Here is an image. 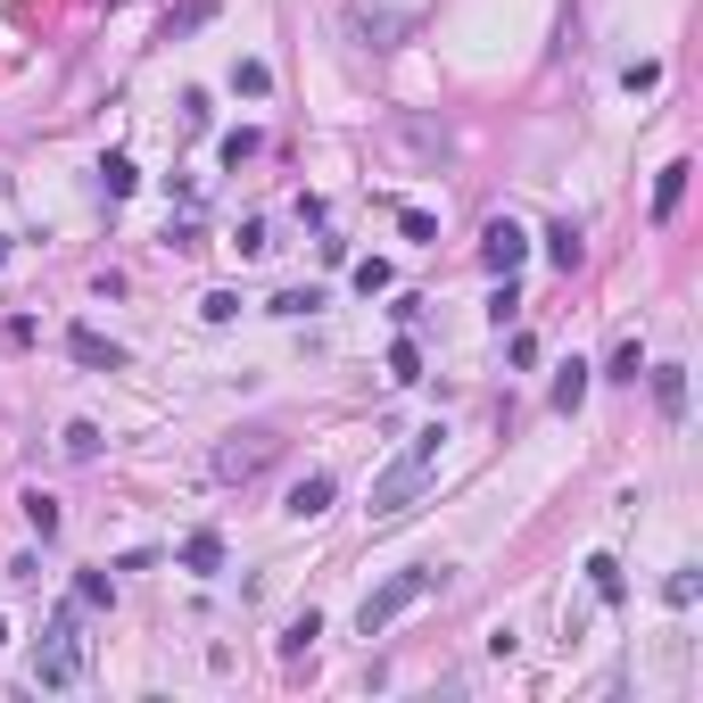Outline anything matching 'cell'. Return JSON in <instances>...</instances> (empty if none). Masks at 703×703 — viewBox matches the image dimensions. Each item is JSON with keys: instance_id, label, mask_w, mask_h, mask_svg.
Segmentation results:
<instances>
[{"instance_id": "cell-28", "label": "cell", "mask_w": 703, "mask_h": 703, "mask_svg": "<svg viewBox=\"0 0 703 703\" xmlns=\"http://www.w3.org/2000/svg\"><path fill=\"white\" fill-rule=\"evenodd\" d=\"M514 315H521V290H514V274H505V290L488 298V323H497V332H505V323H514Z\"/></svg>"}, {"instance_id": "cell-17", "label": "cell", "mask_w": 703, "mask_h": 703, "mask_svg": "<svg viewBox=\"0 0 703 703\" xmlns=\"http://www.w3.org/2000/svg\"><path fill=\"white\" fill-rule=\"evenodd\" d=\"M389 381H397V389L423 381V348H414V339H397V348H389Z\"/></svg>"}, {"instance_id": "cell-24", "label": "cell", "mask_w": 703, "mask_h": 703, "mask_svg": "<svg viewBox=\"0 0 703 703\" xmlns=\"http://www.w3.org/2000/svg\"><path fill=\"white\" fill-rule=\"evenodd\" d=\"M232 249H241V257H265V249H274V232H265V216H249L241 232H232Z\"/></svg>"}, {"instance_id": "cell-31", "label": "cell", "mask_w": 703, "mask_h": 703, "mask_svg": "<svg viewBox=\"0 0 703 703\" xmlns=\"http://www.w3.org/2000/svg\"><path fill=\"white\" fill-rule=\"evenodd\" d=\"M257 158V132H223V166H249Z\"/></svg>"}, {"instance_id": "cell-5", "label": "cell", "mask_w": 703, "mask_h": 703, "mask_svg": "<svg viewBox=\"0 0 703 703\" xmlns=\"http://www.w3.org/2000/svg\"><path fill=\"white\" fill-rule=\"evenodd\" d=\"M348 34L365 42V50H397V42L414 34L406 9H372V0H348Z\"/></svg>"}, {"instance_id": "cell-1", "label": "cell", "mask_w": 703, "mask_h": 703, "mask_svg": "<svg viewBox=\"0 0 703 703\" xmlns=\"http://www.w3.org/2000/svg\"><path fill=\"white\" fill-rule=\"evenodd\" d=\"M439 447H447V430H439V423L414 430V439L381 463V481H372V505H365V514H372V521H406L414 505H423V488L439 481Z\"/></svg>"}, {"instance_id": "cell-18", "label": "cell", "mask_w": 703, "mask_h": 703, "mask_svg": "<svg viewBox=\"0 0 703 703\" xmlns=\"http://www.w3.org/2000/svg\"><path fill=\"white\" fill-rule=\"evenodd\" d=\"M604 372H612V381H637V372H646V348H637V332L612 348V365H604Z\"/></svg>"}, {"instance_id": "cell-15", "label": "cell", "mask_w": 703, "mask_h": 703, "mask_svg": "<svg viewBox=\"0 0 703 703\" xmlns=\"http://www.w3.org/2000/svg\"><path fill=\"white\" fill-rule=\"evenodd\" d=\"M232 92H241V100H265V92H274V67H265V58H241V67H232Z\"/></svg>"}, {"instance_id": "cell-3", "label": "cell", "mask_w": 703, "mask_h": 703, "mask_svg": "<svg viewBox=\"0 0 703 703\" xmlns=\"http://www.w3.org/2000/svg\"><path fill=\"white\" fill-rule=\"evenodd\" d=\"M439 579H447L439 563H406V572H389L381 588H372L365 604H356V630H365V637H381L389 621H397V612H414L423 596H439Z\"/></svg>"}, {"instance_id": "cell-8", "label": "cell", "mask_w": 703, "mask_h": 703, "mask_svg": "<svg viewBox=\"0 0 703 703\" xmlns=\"http://www.w3.org/2000/svg\"><path fill=\"white\" fill-rule=\"evenodd\" d=\"M332 497H339L332 472H307V481L290 488V521H323V514H332Z\"/></svg>"}, {"instance_id": "cell-29", "label": "cell", "mask_w": 703, "mask_h": 703, "mask_svg": "<svg viewBox=\"0 0 703 703\" xmlns=\"http://www.w3.org/2000/svg\"><path fill=\"white\" fill-rule=\"evenodd\" d=\"M207 18H216V0H183V9H174V25H166V34H191V25H207Z\"/></svg>"}, {"instance_id": "cell-20", "label": "cell", "mask_w": 703, "mask_h": 703, "mask_svg": "<svg viewBox=\"0 0 703 703\" xmlns=\"http://www.w3.org/2000/svg\"><path fill=\"white\" fill-rule=\"evenodd\" d=\"M25 521H34L42 538H58V497H42V488H25Z\"/></svg>"}, {"instance_id": "cell-9", "label": "cell", "mask_w": 703, "mask_h": 703, "mask_svg": "<svg viewBox=\"0 0 703 703\" xmlns=\"http://www.w3.org/2000/svg\"><path fill=\"white\" fill-rule=\"evenodd\" d=\"M654 372V406H662V423H687V365H646Z\"/></svg>"}, {"instance_id": "cell-2", "label": "cell", "mask_w": 703, "mask_h": 703, "mask_svg": "<svg viewBox=\"0 0 703 703\" xmlns=\"http://www.w3.org/2000/svg\"><path fill=\"white\" fill-rule=\"evenodd\" d=\"M92 679V637H83V604H58L34 637V687H83Z\"/></svg>"}, {"instance_id": "cell-10", "label": "cell", "mask_w": 703, "mask_h": 703, "mask_svg": "<svg viewBox=\"0 0 703 703\" xmlns=\"http://www.w3.org/2000/svg\"><path fill=\"white\" fill-rule=\"evenodd\" d=\"M687 174H695L687 158H670V166L654 174V223H670V216H679V199H687Z\"/></svg>"}, {"instance_id": "cell-27", "label": "cell", "mask_w": 703, "mask_h": 703, "mask_svg": "<svg viewBox=\"0 0 703 703\" xmlns=\"http://www.w3.org/2000/svg\"><path fill=\"white\" fill-rule=\"evenodd\" d=\"M108 596H116V588H108V572H83V579H74V604H83V612L108 604Z\"/></svg>"}, {"instance_id": "cell-30", "label": "cell", "mask_w": 703, "mask_h": 703, "mask_svg": "<svg viewBox=\"0 0 703 703\" xmlns=\"http://www.w3.org/2000/svg\"><path fill=\"white\" fill-rule=\"evenodd\" d=\"M356 290L381 298V290H389V265H381V257H365V265H356Z\"/></svg>"}, {"instance_id": "cell-11", "label": "cell", "mask_w": 703, "mask_h": 703, "mask_svg": "<svg viewBox=\"0 0 703 703\" xmlns=\"http://www.w3.org/2000/svg\"><path fill=\"white\" fill-rule=\"evenodd\" d=\"M100 191H108V199H132V191H141V166H132L125 149H108V158H100Z\"/></svg>"}, {"instance_id": "cell-21", "label": "cell", "mask_w": 703, "mask_h": 703, "mask_svg": "<svg viewBox=\"0 0 703 703\" xmlns=\"http://www.w3.org/2000/svg\"><path fill=\"white\" fill-rule=\"evenodd\" d=\"M695 596H703V579H695V572H670V579H662V604H670V612H687Z\"/></svg>"}, {"instance_id": "cell-19", "label": "cell", "mask_w": 703, "mask_h": 703, "mask_svg": "<svg viewBox=\"0 0 703 703\" xmlns=\"http://www.w3.org/2000/svg\"><path fill=\"white\" fill-rule=\"evenodd\" d=\"M58 447H67L74 463H92V456H100V430H92V423H67V430H58Z\"/></svg>"}, {"instance_id": "cell-26", "label": "cell", "mask_w": 703, "mask_h": 703, "mask_svg": "<svg viewBox=\"0 0 703 703\" xmlns=\"http://www.w3.org/2000/svg\"><path fill=\"white\" fill-rule=\"evenodd\" d=\"M315 307H323V290H281V298H274V315H290V323L315 315Z\"/></svg>"}, {"instance_id": "cell-16", "label": "cell", "mask_w": 703, "mask_h": 703, "mask_svg": "<svg viewBox=\"0 0 703 703\" xmlns=\"http://www.w3.org/2000/svg\"><path fill=\"white\" fill-rule=\"evenodd\" d=\"M579 257H588V249H579V232H572V223H555V232H546V265H555V274H572Z\"/></svg>"}, {"instance_id": "cell-22", "label": "cell", "mask_w": 703, "mask_h": 703, "mask_svg": "<svg viewBox=\"0 0 703 703\" xmlns=\"http://www.w3.org/2000/svg\"><path fill=\"white\" fill-rule=\"evenodd\" d=\"M397 232H406V241H439V216H430V207H397Z\"/></svg>"}, {"instance_id": "cell-12", "label": "cell", "mask_w": 703, "mask_h": 703, "mask_svg": "<svg viewBox=\"0 0 703 703\" xmlns=\"http://www.w3.org/2000/svg\"><path fill=\"white\" fill-rule=\"evenodd\" d=\"M183 572H199V579L223 572V538H216V530H191V538H183Z\"/></svg>"}, {"instance_id": "cell-4", "label": "cell", "mask_w": 703, "mask_h": 703, "mask_svg": "<svg viewBox=\"0 0 703 703\" xmlns=\"http://www.w3.org/2000/svg\"><path fill=\"white\" fill-rule=\"evenodd\" d=\"M281 456V439L274 430H232V439L216 447V481H257L265 463Z\"/></svg>"}, {"instance_id": "cell-13", "label": "cell", "mask_w": 703, "mask_h": 703, "mask_svg": "<svg viewBox=\"0 0 703 703\" xmlns=\"http://www.w3.org/2000/svg\"><path fill=\"white\" fill-rule=\"evenodd\" d=\"M579 406H588V365L572 356V365L555 372V414H579Z\"/></svg>"}, {"instance_id": "cell-32", "label": "cell", "mask_w": 703, "mask_h": 703, "mask_svg": "<svg viewBox=\"0 0 703 703\" xmlns=\"http://www.w3.org/2000/svg\"><path fill=\"white\" fill-rule=\"evenodd\" d=\"M0 637H9V621H0Z\"/></svg>"}, {"instance_id": "cell-25", "label": "cell", "mask_w": 703, "mask_h": 703, "mask_svg": "<svg viewBox=\"0 0 703 703\" xmlns=\"http://www.w3.org/2000/svg\"><path fill=\"white\" fill-rule=\"evenodd\" d=\"M199 315H207V323H232V315H241V290H207Z\"/></svg>"}, {"instance_id": "cell-14", "label": "cell", "mask_w": 703, "mask_h": 703, "mask_svg": "<svg viewBox=\"0 0 703 703\" xmlns=\"http://www.w3.org/2000/svg\"><path fill=\"white\" fill-rule=\"evenodd\" d=\"M588 588L604 596V604H621V596H630V579H621V563H612V555H588Z\"/></svg>"}, {"instance_id": "cell-23", "label": "cell", "mask_w": 703, "mask_h": 703, "mask_svg": "<svg viewBox=\"0 0 703 703\" xmlns=\"http://www.w3.org/2000/svg\"><path fill=\"white\" fill-rule=\"evenodd\" d=\"M315 637H323V621H315V612H298L290 630H281V654H307V646H315Z\"/></svg>"}, {"instance_id": "cell-6", "label": "cell", "mask_w": 703, "mask_h": 703, "mask_svg": "<svg viewBox=\"0 0 703 703\" xmlns=\"http://www.w3.org/2000/svg\"><path fill=\"white\" fill-rule=\"evenodd\" d=\"M521 257H530V232H521L514 216H488V232H481V265H488V274H521Z\"/></svg>"}, {"instance_id": "cell-7", "label": "cell", "mask_w": 703, "mask_h": 703, "mask_svg": "<svg viewBox=\"0 0 703 703\" xmlns=\"http://www.w3.org/2000/svg\"><path fill=\"white\" fill-rule=\"evenodd\" d=\"M67 356H74L83 372H125V365H132V356L116 348V339H100L92 323H74V332H67Z\"/></svg>"}]
</instances>
